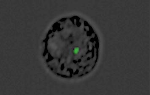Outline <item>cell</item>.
Returning <instances> with one entry per match:
<instances>
[{"instance_id":"6da1fadb","label":"cell","mask_w":150,"mask_h":95,"mask_svg":"<svg viewBox=\"0 0 150 95\" xmlns=\"http://www.w3.org/2000/svg\"><path fill=\"white\" fill-rule=\"evenodd\" d=\"M65 21L66 25L64 20L60 21L62 28L59 24V31H56L59 34L56 32L57 38L53 44H55V51H59L56 58L59 65L62 71L65 69L63 75L69 77L78 74L75 65L78 69H83L87 73L82 62H86L93 68L94 67L88 62L95 66L98 56V38L88 24L83 31H81L83 27L78 31L80 28H75V24H71V18Z\"/></svg>"}]
</instances>
